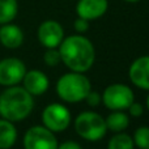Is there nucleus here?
Here are the masks:
<instances>
[{
    "label": "nucleus",
    "instance_id": "1a4fd4ad",
    "mask_svg": "<svg viewBox=\"0 0 149 149\" xmlns=\"http://www.w3.org/2000/svg\"><path fill=\"white\" fill-rule=\"evenodd\" d=\"M38 39L47 49H56L64 39V30L58 21L47 20L39 25Z\"/></svg>",
    "mask_w": 149,
    "mask_h": 149
},
{
    "label": "nucleus",
    "instance_id": "f8f14e48",
    "mask_svg": "<svg viewBox=\"0 0 149 149\" xmlns=\"http://www.w3.org/2000/svg\"><path fill=\"white\" fill-rule=\"evenodd\" d=\"M24 88L31 95H41L49 89V79L41 71H29L22 79Z\"/></svg>",
    "mask_w": 149,
    "mask_h": 149
},
{
    "label": "nucleus",
    "instance_id": "f257e3e1",
    "mask_svg": "<svg viewBox=\"0 0 149 149\" xmlns=\"http://www.w3.org/2000/svg\"><path fill=\"white\" fill-rule=\"evenodd\" d=\"M62 62L73 72L84 73L92 68L95 52L93 43L82 36H70L59 45Z\"/></svg>",
    "mask_w": 149,
    "mask_h": 149
},
{
    "label": "nucleus",
    "instance_id": "0eeeda50",
    "mask_svg": "<svg viewBox=\"0 0 149 149\" xmlns=\"http://www.w3.org/2000/svg\"><path fill=\"white\" fill-rule=\"evenodd\" d=\"M42 122L50 131L62 132L70 126L71 114L65 106L60 103H51L45 107L42 113Z\"/></svg>",
    "mask_w": 149,
    "mask_h": 149
},
{
    "label": "nucleus",
    "instance_id": "5701e85b",
    "mask_svg": "<svg viewBox=\"0 0 149 149\" xmlns=\"http://www.w3.org/2000/svg\"><path fill=\"white\" fill-rule=\"evenodd\" d=\"M58 149H82V148L74 141H65L63 144H60Z\"/></svg>",
    "mask_w": 149,
    "mask_h": 149
},
{
    "label": "nucleus",
    "instance_id": "f03ea898",
    "mask_svg": "<svg viewBox=\"0 0 149 149\" xmlns=\"http://www.w3.org/2000/svg\"><path fill=\"white\" fill-rule=\"evenodd\" d=\"M33 95L20 86H10L0 94V115L10 122H20L31 113Z\"/></svg>",
    "mask_w": 149,
    "mask_h": 149
},
{
    "label": "nucleus",
    "instance_id": "f3484780",
    "mask_svg": "<svg viewBox=\"0 0 149 149\" xmlns=\"http://www.w3.org/2000/svg\"><path fill=\"white\" fill-rule=\"evenodd\" d=\"M134 140L130 135L123 132H116L110 139L107 149H134Z\"/></svg>",
    "mask_w": 149,
    "mask_h": 149
},
{
    "label": "nucleus",
    "instance_id": "2eb2a0df",
    "mask_svg": "<svg viewBox=\"0 0 149 149\" xmlns=\"http://www.w3.org/2000/svg\"><path fill=\"white\" fill-rule=\"evenodd\" d=\"M105 122H106L107 130H110V131H113V132L124 131L130 124L128 115L124 114L123 111H120V110H115L114 113H111L110 115L105 119Z\"/></svg>",
    "mask_w": 149,
    "mask_h": 149
},
{
    "label": "nucleus",
    "instance_id": "dca6fc26",
    "mask_svg": "<svg viewBox=\"0 0 149 149\" xmlns=\"http://www.w3.org/2000/svg\"><path fill=\"white\" fill-rule=\"evenodd\" d=\"M17 0H0V24H8L17 16Z\"/></svg>",
    "mask_w": 149,
    "mask_h": 149
},
{
    "label": "nucleus",
    "instance_id": "aec40b11",
    "mask_svg": "<svg viewBox=\"0 0 149 149\" xmlns=\"http://www.w3.org/2000/svg\"><path fill=\"white\" fill-rule=\"evenodd\" d=\"M85 101H86V103L89 106H92V107H95V106H98L101 103V101H102V97H101V95L98 94L97 92H92V90H90V92L88 93V95L85 97Z\"/></svg>",
    "mask_w": 149,
    "mask_h": 149
},
{
    "label": "nucleus",
    "instance_id": "412c9836",
    "mask_svg": "<svg viewBox=\"0 0 149 149\" xmlns=\"http://www.w3.org/2000/svg\"><path fill=\"white\" fill-rule=\"evenodd\" d=\"M88 29H89V21L88 20L79 17L74 21V30L76 31H79V33H85Z\"/></svg>",
    "mask_w": 149,
    "mask_h": 149
},
{
    "label": "nucleus",
    "instance_id": "b1692460",
    "mask_svg": "<svg viewBox=\"0 0 149 149\" xmlns=\"http://www.w3.org/2000/svg\"><path fill=\"white\" fill-rule=\"evenodd\" d=\"M124 1H127V3H137V1H140V0H124Z\"/></svg>",
    "mask_w": 149,
    "mask_h": 149
},
{
    "label": "nucleus",
    "instance_id": "ddd939ff",
    "mask_svg": "<svg viewBox=\"0 0 149 149\" xmlns=\"http://www.w3.org/2000/svg\"><path fill=\"white\" fill-rule=\"evenodd\" d=\"M24 42V33L17 25L3 24L0 28V43L7 49H17Z\"/></svg>",
    "mask_w": 149,
    "mask_h": 149
},
{
    "label": "nucleus",
    "instance_id": "4468645a",
    "mask_svg": "<svg viewBox=\"0 0 149 149\" xmlns=\"http://www.w3.org/2000/svg\"><path fill=\"white\" fill-rule=\"evenodd\" d=\"M17 139L16 127L10 120H0V149H9L13 147Z\"/></svg>",
    "mask_w": 149,
    "mask_h": 149
},
{
    "label": "nucleus",
    "instance_id": "a211bd4d",
    "mask_svg": "<svg viewBox=\"0 0 149 149\" xmlns=\"http://www.w3.org/2000/svg\"><path fill=\"white\" fill-rule=\"evenodd\" d=\"M134 144L140 149H149V127H140L134 134Z\"/></svg>",
    "mask_w": 149,
    "mask_h": 149
},
{
    "label": "nucleus",
    "instance_id": "9b49d317",
    "mask_svg": "<svg viewBox=\"0 0 149 149\" xmlns=\"http://www.w3.org/2000/svg\"><path fill=\"white\" fill-rule=\"evenodd\" d=\"M128 74L134 85L149 90V55L137 58L130 67Z\"/></svg>",
    "mask_w": 149,
    "mask_h": 149
},
{
    "label": "nucleus",
    "instance_id": "423d86ee",
    "mask_svg": "<svg viewBox=\"0 0 149 149\" xmlns=\"http://www.w3.org/2000/svg\"><path fill=\"white\" fill-rule=\"evenodd\" d=\"M25 149H58V140L54 132L45 126H34L24 136Z\"/></svg>",
    "mask_w": 149,
    "mask_h": 149
},
{
    "label": "nucleus",
    "instance_id": "39448f33",
    "mask_svg": "<svg viewBox=\"0 0 149 149\" xmlns=\"http://www.w3.org/2000/svg\"><path fill=\"white\" fill-rule=\"evenodd\" d=\"M134 92L124 84H113L103 92L102 101L110 110H126L134 102Z\"/></svg>",
    "mask_w": 149,
    "mask_h": 149
},
{
    "label": "nucleus",
    "instance_id": "4be33fe9",
    "mask_svg": "<svg viewBox=\"0 0 149 149\" xmlns=\"http://www.w3.org/2000/svg\"><path fill=\"white\" fill-rule=\"evenodd\" d=\"M128 111H130V114H131L132 116L137 118V116H141L143 115V113H144V109H143V106L140 105V103L132 102L131 105L128 106Z\"/></svg>",
    "mask_w": 149,
    "mask_h": 149
},
{
    "label": "nucleus",
    "instance_id": "6ab92c4d",
    "mask_svg": "<svg viewBox=\"0 0 149 149\" xmlns=\"http://www.w3.org/2000/svg\"><path fill=\"white\" fill-rule=\"evenodd\" d=\"M43 60H45V63H46L47 65H50V67H55V65H58L60 62H62L59 50L47 49V51L45 52V55H43Z\"/></svg>",
    "mask_w": 149,
    "mask_h": 149
},
{
    "label": "nucleus",
    "instance_id": "393cba45",
    "mask_svg": "<svg viewBox=\"0 0 149 149\" xmlns=\"http://www.w3.org/2000/svg\"><path fill=\"white\" fill-rule=\"evenodd\" d=\"M147 105H148V109H149V95H148V100H147Z\"/></svg>",
    "mask_w": 149,
    "mask_h": 149
},
{
    "label": "nucleus",
    "instance_id": "6e6552de",
    "mask_svg": "<svg viewBox=\"0 0 149 149\" xmlns=\"http://www.w3.org/2000/svg\"><path fill=\"white\" fill-rule=\"evenodd\" d=\"M26 73V67L20 59L7 58L0 60V85L13 86L22 81Z\"/></svg>",
    "mask_w": 149,
    "mask_h": 149
},
{
    "label": "nucleus",
    "instance_id": "9d476101",
    "mask_svg": "<svg viewBox=\"0 0 149 149\" xmlns=\"http://www.w3.org/2000/svg\"><path fill=\"white\" fill-rule=\"evenodd\" d=\"M109 7L107 0H79L76 5V13L79 17L88 21L102 17Z\"/></svg>",
    "mask_w": 149,
    "mask_h": 149
},
{
    "label": "nucleus",
    "instance_id": "7ed1b4c3",
    "mask_svg": "<svg viewBox=\"0 0 149 149\" xmlns=\"http://www.w3.org/2000/svg\"><path fill=\"white\" fill-rule=\"evenodd\" d=\"M92 90L89 79L80 72L65 73L58 80L56 93L63 101L76 103L84 101L88 93Z\"/></svg>",
    "mask_w": 149,
    "mask_h": 149
},
{
    "label": "nucleus",
    "instance_id": "20e7f679",
    "mask_svg": "<svg viewBox=\"0 0 149 149\" xmlns=\"http://www.w3.org/2000/svg\"><path fill=\"white\" fill-rule=\"evenodd\" d=\"M74 131L82 139L89 141H97L102 139L107 132L106 122L100 114L93 111L81 113L74 120Z\"/></svg>",
    "mask_w": 149,
    "mask_h": 149
}]
</instances>
